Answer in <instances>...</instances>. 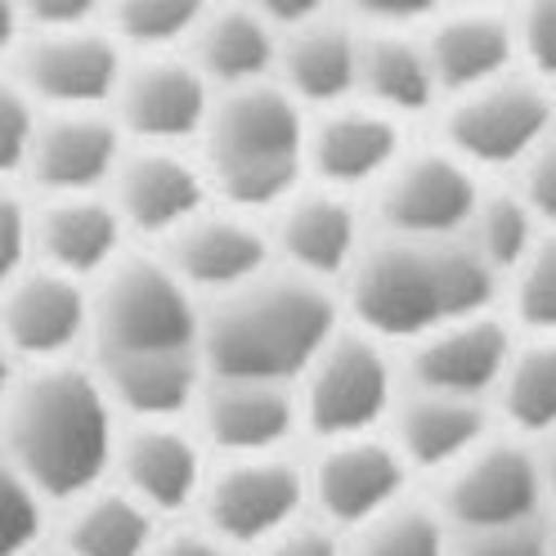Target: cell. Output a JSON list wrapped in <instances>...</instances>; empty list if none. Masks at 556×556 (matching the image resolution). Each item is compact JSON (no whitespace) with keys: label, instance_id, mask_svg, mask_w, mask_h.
I'll list each match as a JSON object with an SVG mask.
<instances>
[{"label":"cell","instance_id":"cell-51","mask_svg":"<svg viewBox=\"0 0 556 556\" xmlns=\"http://www.w3.org/2000/svg\"><path fill=\"white\" fill-rule=\"evenodd\" d=\"M552 556H556V530H552Z\"/></svg>","mask_w":556,"mask_h":556},{"label":"cell","instance_id":"cell-41","mask_svg":"<svg viewBox=\"0 0 556 556\" xmlns=\"http://www.w3.org/2000/svg\"><path fill=\"white\" fill-rule=\"evenodd\" d=\"M31 265V212L0 185V292Z\"/></svg>","mask_w":556,"mask_h":556},{"label":"cell","instance_id":"cell-30","mask_svg":"<svg viewBox=\"0 0 556 556\" xmlns=\"http://www.w3.org/2000/svg\"><path fill=\"white\" fill-rule=\"evenodd\" d=\"M63 526V556H149L157 543V516L139 507L122 484L117 490H90L67 503Z\"/></svg>","mask_w":556,"mask_h":556},{"label":"cell","instance_id":"cell-6","mask_svg":"<svg viewBox=\"0 0 556 556\" xmlns=\"http://www.w3.org/2000/svg\"><path fill=\"white\" fill-rule=\"evenodd\" d=\"M296 408L301 427L319 440H351L372 435L391 417L395 404V364L387 341L359 332L355 324H341L319 355L296 377Z\"/></svg>","mask_w":556,"mask_h":556},{"label":"cell","instance_id":"cell-27","mask_svg":"<svg viewBox=\"0 0 556 556\" xmlns=\"http://www.w3.org/2000/svg\"><path fill=\"white\" fill-rule=\"evenodd\" d=\"M274 54H278V27H269L248 0H233V5H212L202 14L185 59L212 90H238V86L274 81Z\"/></svg>","mask_w":556,"mask_h":556},{"label":"cell","instance_id":"cell-40","mask_svg":"<svg viewBox=\"0 0 556 556\" xmlns=\"http://www.w3.org/2000/svg\"><path fill=\"white\" fill-rule=\"evenodd\" d=\"M516 193L526 198L534 220L547 229L556 225V126L539 139V144L520 157L516 166Z\"/></svg>","mask_w":556,"mask_h":556},{"label":"cell","instance_id":"cell-45","mask_svg":"<svg viewBox=\"0 0 556 556\" xmlns=\"http://www.w3.org/2000/svg\"><path fill=\"white\" fill-rule=\"evenodd\" d=\"M248 5L278 31H288L305 18H319V14H332V0H248Z\"/></svg>","mask_w":556,"mask_h":556},{"label":"cell","instance_id":"cell-33","mask_svg":"<svg viewBox=\"0 0 556 556\" xmlns=\"http://www.w3.org/2000/svg\"><path fill=\"white\" fill-rule=\"evenodd\" d=\"M345 556H448V526L435 503H417L404 494L387 511L364 520L359 530H351Z\"/></svg>","mask_w":556,"mask_h":556},{"label":"cell","instance_id":"cell-1","mask_svg":"<svg viewBox=\"0 0 556 556\" xmlns=\"http://www.w3.org/2000/svg\"><path fill=\"white\" fill-rule=\"evenodd\" d=\"M503 278L480 261V252L458 238H400L368 233L341 292L351 324L377 341L408 345L422 332L494 309Z\"/></svg>","mask_w":556,"mask_h":556},{"label":"cell","instance_id":"cell-10","mask_svg":"<svg viewBox=\"0 0 556 556\" xmlns=\"http://www.w3.org/2000/svg\"><path fill=\"white\" fill-rule=\"evenodd\" d=\"M440 503L448 530H490L516 526V520H539L543 480L539 458L520 435H484L467 458L440 471Z\"/></svg>","mask_w":556,"mask_h":556},{"label":"cell","instance_id":"cell-47","mask_svg":"<svg viewBox=\"0 0 556 556\" xmlns=\"http://www.w3.org/2000/svg\"><path fill=\"white\" fill-rule=\"evenodd\" d=\"M534 458H539V480H543V503L556 507V431L543 435V444L534 448Z\"/></svg>","mask_w":556,"mask_h":556},{"label":"cell","instance_id":"cell-28","mask_svg":"<svg viewBox=\"0 0 556 556\" xmlns=\"http://www.w3.org/2000/svg\"><path fill=\"white\" fill-rule=\"evenodd\" d=\"M94 377L109 404L126 413L130 422H180L193 413L206 368L198 351H170V355H135V359H103Z\"/></svg>","mask_w":556,"mask_h":556},{"label":"cell","instance_id":"cell-38","mask_svg":"<svg viewBox=\"0 0 556 556\" xmlns=\"http://www.w3.org/2000/svg\"><path fill=\"white\" fill-rule=\"evenodd\" d=\"M516 54H526L530 77L556 86V0H516L511 14Z\"/></svg>","mask_w":556,"mask_h":556},{"label":"cell","instance_id":"cell-23","mask_svg":"<svg viewBox=\"0 0 556 556\" xmlns=\"http://www.w3.org/2000/svg\"><path fill=\"white\" fill-rule=\"evenodd\" d=\"M122 248L126 225L113 212L109 193L50 198L41 212H31V256L77 283H94L103 269H113L126 256Z\"/></svg>","mask_w":556,"mask_h":556},{"label":"cell","instance_id":"cell-24","mask_svg":"<svg viewBox=\"0 0 556 556\" xmlns=\"http://www.w3.org/2000/svg\"><path fill=\"white\" fill-rule=\"evenodd\" d=\"M355 63H359V27L337 14L305 18L288 31H278L274 73L301 109H337L355 99Z\"/></svg>","mask_w":556,"mask_h":556},{"label":"cell","instance_id":"cell-43","mask_svg":"<svg viewBox=\"0 0 556 556\" xmlns=\"http://www.w3.org/2000/svg\"><path fill=\"white\" fill-rule=\"evenodd\" d=\"M109 0H14L23 27L31 31H67V27H94Z\"/></svg>","mask_w":556,"mask_h":556},{"label":"cell","instance_id":"cell-36","mask_svg":"<svg viewBox=\"0 0 556 556\" xmlns=\"http://www.w3.org/2000/svg\"><path fill=\"white\" fill-rule=\"evenodd\" d=\"M46 530V498L0 454V556H27Z\"/></svg>","mask_w":556,"mask_h":556},{"label":"cell","instance_id":"cell-2","mask_svg":"<svg viewBox=\"0 0 556 556\" xmlns=\"http://www.w3.org/2000/svg\"><path fill=\"white\" fill-rule=\"evenodd\" d=\"M117 408L94 368L46 364L18 377L0 413V454L46 503H77L99 490L117 454Z\"/></svg>","mask_w":556,"mask_h":556},{"label":"cell","instance_id":"cell-37","mask_svg":"<svg viewBox=\"0 0 556 556\" xmlns=\"http://www.w3.org/2000/svg\"><path fill=\"white\" fill-rule=\"evenodd\" d=\"M448 556H552V530L543 520H516L490 530H448Z\"/></svg>","mask_w":556,"mask_h":556},{"label":"cell","instance_id":"cell-34","mask_svg":"<svg viewBox=\"0 0 556 556\" xmlns=\"http://www.w3.org/2000/svg\"><path fill=\"white\" fill-rule=\"evenodd\" d=\"M109 37L139 54H170L189 46L212 0H109Z\"/></svg>","mask_w":556,"mask_h":556},{"label":"cell","instance_id":"cell-18","mask_svg":"<svg viewBox=\"0 0 556 556\" xmlns=\"http://www.w3.org/2000/svg\"><path fill=\"white\" fill-rule=\"evenodd\" d=\"M400 153V122L359 99H345L337 109H324L315 122H305V176L324 189H372L395 166Z\"/></svg>","mask_w":556,"mask_h":556},{"label":"cell","instance_id":"cell-39","mask_svg":"<svg viewBox=\"0 0 556 556\" xmlns=\"http://www.w3.org/2000/svg\"><path fill=\"white\" fill-rule=\"evenodd\" d=\"M41 113L14 77H0V185L10 176H23V162L31 149V130H37Z\"/></svg>","mask_w":556,"mask_h":556},{"label":"cell","instance_id":"cell-32","mask_svg":"<svg viewBox=\"0 0 556 556\" xmlns=\"http://www.w3.org/2000/svg\"><path fill=\"white\" fill-rule=\"evenodd\" d=\"M539 229L543 225L534 220L526 198H520L516 185H511V189H480L476 212H471L463 238L471 242V248L480 252V261L490 265L498 278H507L520 265V256L534 248Z\"/></svg>","mask_w":556,"mask_h":556},{"label":"cell","instance_id":"cell-8","mask_svg":"<svg viewBox=\"0 0 556 556\" xmlns=\"http://www.w3.org/2000/svg\"><path fill=\"white\" fill-rule=\"evenodd\" d=\"M126 54L99 27L31 31L14 46V81L37 113H99L122 81Z\"/></svg>","mask_w":556,"mask_h":556},{"label":"cell","instance_id":"cell-5","mask_svg":"<svg viewBox=\"0 0 556 556\" xmlns=\"http://www.w3.org/2000/svg\"><path fill=\"white\" fill-rule=\"evenodd\" d=\"M202 305L162 256H122L90 288L94 364L198 351Z\"/></svg>","mask_w":556,"mask_h":556},{"label":"cell","instance_id":"cell-21","mask_svg":"<svg viewBox=\"0 0 556 556\" xmlns=\"http://www.w3.org/2000/svg\"><path fill=\"white\" fill-rule=\"evenodd\" d=\"M202 440L225 458H261L278 454L301 427L296 391L283 381H248V377H206L193 404Z\"/></svg>","mask_w":556,"mask_h":556},{"label":"cell","instance_id":"cell-17","mask_svg":"<svg viewBox=\"0 0 556 556\" xmlns=\"http://www.w3.org/2000/svg\"><path fill=\"white\" fill-rule=\"evenodd\" d=\"M511 328L484 309V315L448 319L417 341H408V387L413 391H435V395H458V400H484L494 395L498 377L511 355Z\"/></svg>","mask_w":556,"mask_h":556},{"label":"cell","instance_id":"cell-35","mask_svg":"<svg viewBox=\"0 0 556 556\" xmlns=\"http://www.w3.org/2000/svg\"><path fill=\"white\" fill-rule=\"evenodd\" d=\"M511 315L530 337H556V225L539 229L534 248L507 274Z\"/></svg>","mask_w":556,"mask_h":556},{"label":"cell","instance_id":"cell-14","mask_svg":"<svg viewBox=\"0 0 556 556\" xmlns=\"http://www.w3.org/2000/svg\"><path fill=\"white\" fill-rule=\"evenodd\" d=\"M90 337V283L46 265H27L14 283L0 292V341L14 359L31 368L67 364L77 345Z\"/></svg>","mask_w":556,"mask_h":556},{"label":"cell","instance_id":"cell-48","mask_svg":"<svg viewBox=\"0 0 556 556\" xmlns=\"http://www.w3.org/2000/svg\"><path fill=\"white\" fill-rule=\"evenodd\" d=\"M18 41H23V18L14 10V0H0V59L14 54Z\"/></svg>","mask_w":556,"mask_h":556},{"label":"cell","instance_id":"cell-26","mask_svg":"<svg viewBox=\"0 0 556 556\" xmlns=\"http://www.w3.org/2000/svg\"><path fill=\"white\" fill-rule=\"evenodd\" d=\"M490 435L484 400L404 391L391 404V444L408 471H448Z\"/></svg>","mask_w":556,"mask_h":556},{"label":"cell","instance_id":"cell-4","mask_svg":"<svg viewBox=\"0 0 556 556\" xmlns=\"http://www.w3.org/2000/svg\"><path fill=\"white\" fill-rule=\"evenodd\" d=\"M305 109L278 81L216 90L198 135L212 198L248 216L274 212L305 180Z\"/></svg>","mask_w":556,"mask_h":556},{"label":"cell","instance_id":"cell-11","mask_svg":"<svg viewBox=\"0 0 556 556\" xmlns=\"http://www.w3.org/2000/svg\"><path fill=\"white\" fill-rule=\"evenodd\" d=\"M372 212L381 233L400 238H458L476 212V170L440 149L400 153L395 166L372 185Z\"/></svg>","mask_w":556,"mask_h":556},{"label":"cell","instance_id":"cell-49","mask_svg":"<svg viewBox=\"0 0 556 556\" xmlns=\"http://www.w3.org/2000/svg\"><path fill=\"white\" fill-rule=\"evenodd\" d=\"M14 355H10V345L0 341V413H5V404H10V395H14V387H18V372H14Z\"/></svg>","mask_w":556,"mask_h":556},{"label":"cell","instance_id":"cell-3","mask_svg":"<svg viewBox=\"0 0 556 556\" xmlns=\"http://www.w3.org/2000/svg\"><path fill=\"white\" fill-rule=\"evenodd\" d=\"M328 283L292 269H265L252 283L216 296L198 324V359L206 377H248L296 387L305 364L341 328Z\"/></svg>","mask_w":556,"mask_h":556},{"label":"cell","instance_id":"cell-19","mask_svg":"<svg viewBox=\"0 0 556 556\" xmlns=\"http://www.w3.org/2000/svg\"><path fill=\"white\" fill-rule=\"evenodd\" d=\"M162 261L193 296H212V301L274 269L269 233L248 212H233V206H225V212L206 206L202 216L176 229L166 238Z\"/></svg>","mask_w":556,"mask_h":556},{"label":"cell","instance_id":"cell-46","mask_svg":"<svg viewBox=\"0 0 556 556\" xmlns=\"http://www.w3.org/2000/svg\"><path fill=\"white\" fill-rule=\"evenodd\" d=\"M149 556H233V547H225L206 530H176V534H157Z\"/></svg>","mask_w":556,"mask_h":556},{"label":"cell","instance_id":"cell-16","mask_svg":"<svg viewBox=\"0 0 556 556\" xmlns=\"http://www.w3.org/2000/svg\"><path fill=\"white\" fill-rule=\"evenodd\" d=\"M364 238L368 229L351 193L309 185V189H292L274 206L269 252L292 274H305L315 283H341V274L359 256Z\"/></svg>","mask_w":556,"mask_h":556},{"label":"cell","instance_id":"cell-13","mask_svg":"<svg viewBox=\"0 0 556 556\" xmlns=\"http://www.w3.org/2000/svg\"><path fill=\"white\" fill-rule=\"evenodd\" d=\"M408 467L387 435L324 440L319 458L305 467V503L319 511L324 526L359 530L364 520L387 511L408 490Z\"/></svg>","mask_w":556,"mask_h":556},{"label":"cell","instance_id":"cell-44","mask_svg":"<svg viewBox=\"0 0 556 556\" xmlns=\"http://www.w3.org/2000/svg\"><path fill=\"white\" fill-rule=\"evenodd\" d=\"M368 27H413L440 10V0H341Z\"/></svg>","mask_w":556,"mask_h":556},{"label":"cell","instance_id":"cell-12","mask_svg":"<svg viewBox=\"0 0 556 556\" xmlns=\"http://www.w3.org/2000/svg\"><path fill=\"white\" fill-rule=\"evenodd\" d=\"M216 90L185 54H139L126 59L113 94V122L144 149H185L202 135Z\"/></svg>","mask_w":556,"mask_h":556},{"label":"cell","instance_id":"cell-29","mask_svg":"<svg viewBox=\"0 0 556 556\" xmlns=\"http://www.w3.org/2000/svg\"><path fill=\"white\" fill-rule=\"evenodd\" d=\"M355 99L395 122L427 113L440 99L422 37L408 27H364L355 63Z\"/></svg>","mask_w":556,"mask_h":556},{"label":"cell","instance_id":"cell-42","mask_svg":"<svg viewBox=\"0 0 556 556\" xmlns=\"http://www.w3.org/2000/svg\"><path fill=\"white\" fill-rule=\"evenodd\" d=\"M252 552L256 556H345V543L324 520H292L288 530H278Z\"/></svg>","mask_w":556,"mask_h":556},{"label":"cell","instance_id":"cell-15","mask_svg":"<svg viewBox=\"0 0 556 556\" xmlns=\"http://www.w3.org/2000/svg\"><path fill=\"white\" fill-rule=\"evenodd\" d=\"M109 202L122 216L126 233L144 238H170L185 229L193 216L212 206V185H206L202 166L185 149H144L135 144L122 153L113 180H109Z\"/></svg>","mask_w":556,"mask_h":556},{"label":"cell","instance_id":"cell-9","mask_svg":"<svg viewBox=\"0 0 556 556\" xmlns=\"http://www.w3.org/2000/svg\"><path fill=\"white\" fill-rule=\"evenodd\" d=\"M198 507L206 520L202 530L216 534L225 547H261L309 507L305 467L288 463L283 454L225 458V467L206 471Z\"/></svg>","mask_w":556,"mask_h":556},{"label":"cell","instance_id":"cell-31","mask_svg":"<svg viewBox=\"0 0 556 556\" xmlns=\"http://www.w3.org/2000/svg\"><path fill=\"white\" fill-rule=\"evenodd\" d=\"M494 400L520 440L556 431V337H526L511 345Z\"/></svg>","mask_w":556,"mask_h":556},{"label":"cell","instance_id":"cell-20","mask_svg":"<svg viewBox=\"0 0 556 556\" xmlns=\"http://www.w3.org/2000/svg\"><path fill=\"white\" fill-rule=\"evenodd\" d=\"M122 153H126V135L117 130L109 109H99V113H41L37 130H31L23 176L46 198L103 193Z\"/></svg>","mask_w":556,"mask_h":556},{"label":"cell","instance_id":"cell-22","mask_svg":"<svg viewBox=\"0 0 556 556\" xmlns=\"http://www.w3.org/2000/svg\"><path fill=\"white\" fill-rule=\"evenodd\" d=\"M113 471L122 476V490L153 516L189 511L206 484L202 440H193L180 422H135L117 435Z\"/></svg>","mask_w":556,"mask_h":556},{"label":"cell","instance_id":"cell-50","mask_svg":"<svg viewBox=\"0 0 556 556\" xmlns=\"http://www.w3.org/2000/svg\"><path fill=\"white\" fill-rule=\"evenodd\" d=\"M507 0H440V10H503Z\"/></svg>","mask_w":556,"mask_h":556},{"label":"cell","instance_id":"cell-25","mask_svg":"<svg viewBox=\"0 0 556 556\" xmlns=\"http://www.w3.org/2000/svg\"><path fill=\"white\" fill-rule=\"evenodd\" d=\"M427 63L440 94H467L498 81L516 63V31L503 10H435L422 37Z\"/></svg>","mask_w":556,"mask_h":556},{"label":"cell","instance_id":"cell-7","mask_svg":"<svg viewBox=\"0 0 556 556\" xmlns=\"http://www.w3.org/2000/svg\"><path fill=\"white\" fill-rule=\"evenodd\" d=\"M556 126V99L530 73H507L467 94H454L444 109V149L471 170L520 166L539 139Z\"/></svg>","mask_w":556,"mask_h":556}]
</instances>
